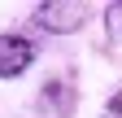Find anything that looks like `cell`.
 <instances>
[{
    "instance_id": "obj_1",
    "label": "cell",
    "mask_w": 122,
    "mask_h": 118,
    "mask_svg": "<svg viewBox=\"0 0 122 118\" xmlns=\"http://www.w3.org/2000/svg\"><path fill=\"white\" fill-rule=\"evenodd\" d=\"M87 13L92 9L79 5V0H44V5L30 9V22L39 31H48V35H74V31H83Z\"/></svg>"
},
{
    "instance_id": "obj_2",
    "label": "cell",
    "mask_w": 122,
    "mask_h": 118,
    "mask_svg": "<svg viewBox=\"0 0 122 118\" xmlns=\"http://www.w3.org/2000/svg\"><path fill=\"white\" fill-rule=\"evenodd\" d=\"M35 39L22 31H0V79H22L30 66H35Z\"/></svg>"
},
{
    "instance_id": "obj_3",
    "label": "cell",
    "mask_w": 122,
    "mask_h": 118,
    "mask_svg": "<svg viewBox=\"0 0 122 118\" xmlns=\"http://www.w3.org/2000/svg\"><path fill=\"white\" fill-rule=\"evenodd\" d=\"M105 31H109V39H122V0L105 5Z\"/></svg>"
},
{
    "instance_id": "obj_4",
    "label": "cell",
    "mask_w": 122,
    "mask_h": 118,
    "mask_svg": "<svg viewBox=\"0 0 122 118\" xmlns=\"http://www.w3.org/2000/svg\"><path fill=\"white\" fill-rule=\"evenodd\" d=\"M100 118H122V87L105 101V109H100Z\"/></svg>"
}]
</instances>
